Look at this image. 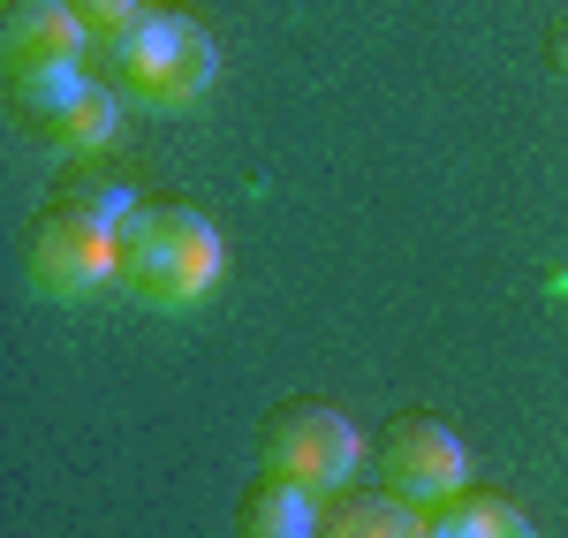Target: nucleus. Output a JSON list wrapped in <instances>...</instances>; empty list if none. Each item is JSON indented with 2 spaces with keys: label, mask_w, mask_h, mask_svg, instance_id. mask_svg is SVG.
<instances>
[{
  "label": "nucleus",
  "mask_w": 568,
  "mask_h": 538,
  "mask_svg": "<svg viewBox=\"0 0 568 538\" xmlns=\"http://www.w3.org/2000/svg\"><path fill=\"white\" fill-rule=\"evenodd\" d=\"M84 53H91V23L69 0H23L0 31V69H8V84L31 114L61 106L84 84Z\"/></svg>",
  "instance_id": "obj_4"
},
{
  "label": "nucleus",
  "mask_w": 568,
  "mask_h": 538,
  "mask_svg": "<svg viewBox=\"0 0 568 538\" xmlns=\"http://www.w3.org/2000/svg\"><path fill=\"white\" fill-rule=\"evenodd\" d=\"M326 538H433V516L387 494V500H356V508H342V516L326 524Z\"/></svg>",
  "instance_id": "obj_10"
},
{
  "label": "nucleus",
  "mask_w": 568,
  "mask_h": 538,
  "mask_svg": "<svg viewBox=\"0 0 568 538\" xmlns=\"http://www.w3.org/2000/svg\"><path fill=\"white\" fill-rule=\"evenodd\" d=\"M433 538H538V531H530V516L516 500L463 494V500H447V508H433Z\"/></svg>",
  "instance_id": "obj_9"
},
{
  "label": "nucleus",
  "mask_w": 568,
  "mask_h": 538,
  "mask_svg": "<svg viewBox=\"0 0 568 538\" xmlns=\"http://www.w3.org/2000/svg\"><path fill=\"white\" fill-rule=\"evenodd\" d=\"M114 130H122V91L114 84H77L61 106H45L39 114V136L53 160H99V152H114Z\"/></svg>",
  "instance_id": "obj_7"
},
{
  "label": "nucleus",
  "mask_w": 568,
  "mask_h": 538,
  "mask_svg": "<svg viewBox=\"0 0 568 538\" xmlns=\"http://www.w3.org/2000/svg\"><path fill=\"white\" fill-rule=\"evenodd\" d=\"M379 470H387V494L425 516L470 494V448H463V433H447L433 417H402L379 440Z\"/></svg>",
  "instance_id": "obj_6"
},
{
  "label": "nucleus",
  "mask_w": 568,
  "mask_h": 538,
  "mask_svg": "<svg viewBox=\"0 0 568 538\" xmlns=\"http://www.w3.org/2000/svg\"><path fill=\"white\" fill-rule=\"evenodd\" d=\"M136 221L130 182H84L69 190L31 235V288L45 304H91L122 288V235Z\"/></svg>",
  "instance_id": "obj_1"
},
{
  "label": "nucleus",
  "mask_w": 568,
  "mask_h": 538,
  "mask_svg": "<svg viewBox=\"0 0 568 538\" xmlns=\"http://www.w3.org/2000/svg\"><path fill=\"white\" fill-rule=\"evenodd\" d=\"M106 84L144 114H190L220 84V45L190 8H144L130 31L99 39Z\"/></svg>",
  "instance_id": "obj_2"
},
{
  "label": "nucleus",
  "mask_w": 568,
  "mask_h": 538,
  "mask_svg": "<svg viewBox=\"0 0 568 538\" xmlns=\"http://www.w3.org/2000/svg\"><path fill=\"white\" fill-rule=\"evenodd\" d=\"M356 463H364V433L326 403L288 409L265 433V478H288V486H311V494H342L356 478Z\"/></svg>",
  "instance_id": "obj_5"
},
{
  "label": "nucleus",
  "mask_w": 568,
  "mask_h": 538,
  "mask_svg": "<svg viewBox=\"0 0 568 538\" xmlns=\"http://www.w3.org/2000/svg\"><path fill=\"white\" fill-rule=\"evenodd\" d=\"M311 486H288V478H265V494H251L243 508V538H326V516H318Z\"/></svg>",
  "instance_id": "obj_8"
},
{
  "label": "nucleus",
  "mask_w": 568,
  "mask_h": 538,
  "mask_svg": "<svg viewBox=\"0 0 568 538\" xmlns=\"http://www.w3.org/2000/svg\"><path fill=\"white\" fill-rule=\"evenodd\" d=\"M227 273V243L220 227L190 205V197H160V205H136L130 235H122V288H130L144 312H197Z\"/></svg>",
  "instance_id": "obj_3"
},
{
  "label": "nucleus",
  "mask_w": 568,
  "mask_h": 538,
  "mask_svg": "<svg viewBox=\"0 0 568 538\" xmlns=\"http://www.w3.org/2000/svg\"><path fill=\"white\" fill-rule=\"evenodd\" d=\"M69 8H77V16L91 23V39H114V31H130V23L144 16V8H152V0H69Z\"/></svg>",
  "instance_id": "obj_11"
}]
</instances>
